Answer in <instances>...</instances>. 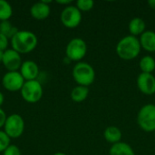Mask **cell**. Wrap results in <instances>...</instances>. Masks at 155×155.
Instances as JSON below:
<instances>
[{
  "mask_svg": "<svg viewBox=\"0 0 155 155\" xmlns=\"http://www.w3.org/2000/svg\"><path fill=\"white\" fill-rule=\"evenodd\" d=\"M137 87L146 95H153L155 94V76L153 74L141 73L137 77Z\"/></svg>",
  "mask_w": 155,
  "mask_h": 155,
  "instance_id": "8fae6325",
  "label": "cell"
},
{
  "mask_svg": "<svg viewBox=\"0 0 155 155\" xmlns=\"http://www.w3.org/2000/svg\"><path fill=\"white\" fill-rule=\"evenodd\" d=\"M141 47L149 53H155V32L146 30L140 37Z\"/></svg>",
  "mask_w": 155,
  "mask_h": 155,
  "instance_id": "5bb4252c",
  "label": "cell"
},
{
  "mask_svg": "<svg viewBox=\"0 0 155 155\" xmlns=\"http://www.w3.org/2000/svg\"><path fill=\"white\" fill-rule=\"evenodd\" d=\"M8 46V38L4 35L0 34V50L5 51Z\"/></svg>",
  "mask_w": 155,
  "mask_h": 155,
  "instance_id": "d4e9b609",
  "label": "cell"
},
{
  "mask_svg": "<svg viewBox=\"0 0 155 155\" xmlns=\"http://www.w3.org/2000/svg\"><path fill=\"white\" fill-rule=\"evenodd\" d=\"M3 155H21L20 149L14 144H10L3 153Z\"/></svg>",
  "mask_w": 155,
  "mask_h": 155,
  "instance_id": "cb8c5ba5",
  "label": "cell"
},
{
  "mask_svg": "<svg viewBox=\"0 0 155 155\" xmlns=\"http://www.w3.org/2000/svg\"><path fill=\"white\" fill-rule=\"evenodd\" d=\"M4 101H5V97H4V94L0 92V107L1 105L4 104Z\"/></svg>",
  "mask_w": 155,
  "mask_h": 155,
  "instance_id": "f1b7e54d",
  "label": "cell"
},
{
  "mask_svg": "<svg viewBox=\"0 0 155 155\" xmlns=\"http://www.w3.org/2000/svg\"><path fill=\"white\" fill-rule=\"evenodd\" d=\"M25 130V121L21 115L13 114L7 116L4 125V132L9 136V138H19Z\"/></svg>",
  "mask_w": 155,
  "mask_h": 155,
  "instance_id": "52a82bcc",
  "label": "cell"
},
{
  "mask_svg": "<svg viewBox=\"0 0 155 155\" xmlns=\"http://www.w3.org/2000/svg\"><path fill=\"white\" fill-rule=\"evenodd\" d=\"M6 118H7V116H6L5 111L3 109H1V107H0V128L4 127L5 123L6 121Z\"/></svg>",
  "mask_w": 155,
  "mask_h": 155,
  "instance_id": "484cf974",
  "label": "cell"
},
{
  "mask_svg": "<svg viewBox=\"0 0 155 155\" xmlns=\"http://www.w3.org/2000/svg\"><path fill=\"white\" fill-rule=\"evenodd\" d=\"M154 133H155V132H154Z\"/></svg>",
  "mask_w": 155,
  "mask_h": 155,
  "instance_id": "1f68e13d",
  "label": "cell"
},
{
  "mask_svg": "<svg viewBox=\"0 0 155 155\" xmlns=\"http://www.w3.org/2000/svg\"><path fill=\"white\" fill-rule=\"evenodd\" d=\"M10 145V138L4 132L0 131V153H4V151Z\"/></svg>",
  "mask_w": 155,
  "mask_h": 155,
  "instance_id": "603a6c76",
  "label": "cell"
},
{
  "mask_svg": "<svg viewBox=\"0 0 155 155\" xmlns=\"http://www.w3.org/2000/svg\"><path fill=\"white\" fill-rule=\"evenodd\" d=\"M109 155H135V153L130 144L120 142L111 146Z\"/></svg>",
  "mask_w": 155,
  "mask_h": 155,
  "instance_id": "e0dca14e",
  "label": "cell"
},
{
  "mask_svg": "<svg viewBox=\"0 0 155 155\" xmlns=\"http://www.w3.org/2000/svg\"><path fill=\"white\" fill-rule=\"evenodd\" d=\"M137 124L146 133L155 132V104H147L141 107L137 114Z\"/></svg>",
  "mask_w": 155,
  "mask_h": 155,
  "instance_id": "277c9868",
  "label": "cell"
},
{
  "mask_svg": "<svg viewBox=\"0 0 155 155\" xmlns=\"http://www.w3.org/2000/svg\"><path fill=\"white\" fill-rule=\"evenodd\" d=\"M87 53V45L84 40L79 37L73 38L69 41L65 48L66 58L70 61L80 62Z\"/></svg>",
  "mask_w": 155,
  "mask_h": 155,
  "instance_id": "8992f818",
  "label": "cell"
},
{
  "mask_svg": "<svg viewBox=\"0 0 155 155\" xmlns=\"http://www.w3.org/2000/svg\"><path fill=\"white\" fill-rule=\"evenodd\" d=\"M60 19L67 28L77 27L82 21V12L75 5H66L61 12Z\"/></svg>",
  "mask_w": 155,
  "mask_h": 155,
  "instance_id": "ba28073f",
  "label": "cell"
},
{
  "mask_svg": "<svg viewBox=\"0 0 155 155\" xmlns=\"http://www.w3.org/2000/svg\"><path fill=\"white\" fill-rule=\"evenodd\" d=\"M19 30L17 27L12 25L9 21H2L0 22V34L4 35L7 38H12Z\"/></svg>",
  "mask_w": 155,
  "mask_h": 155,
  "instance_id": "ffe728a7",
  "label": "cell"
},
{
  "mask_svg": "<svg viewBox=\"0 0 155 155\" xmlns=\"http://www.w3.org/2000/svg\"><path fill=\"white\" fill-rule=\"evenodd\" d=\"M57 4H60V5H70V4L72 3L71 0H57L56 1Z\"/></svg>",
  "mask_w": 155,
  "mask_h": 155,
  "instance_id": "4316f807",
  "label": "cell"
},
{
  "mask_svg": "<svg viewBox=\"0 0 155 155\" xmlns=\"http://www.w3.org/2000/svg\"><path fill=\"white\" fill-rule=\"evenodd\" d=\"M49 3H51V1H45V0L35 3L30 8L31 15L37 20H44L47 18L51 12Z\"/></svg>",
  "mask_w": 155,
  "mask_h": 155,
  "instance_id": "7c38bea8",
  "label": "cell"
},
{
  "mask_svg": "<svg viewBox=\"0 0 155 155\" xmlns=\"http://www.w3.org/2000/svg\"><path fill=\"white\" fill-rule=\"evenodd\" d=\"M139 66L142 73L153 74L155 70V59L152 55H144L141 58Z\"/></svg>",
  "mask_w": 155,
  "mask_h": 155,
  "instance_id": "d6986e66",
  "label": "cell"
},
{
  "mask_svg": "<svg viewBox=\"0 0 155 155\" xmlns=\"http://www.w3.org/2000/svg\"><path fill=\"white\" fill-rule=\"evenodd\" d=\"M2 64L8 72L18 71L23 64L21 54L14 49H6L4 52Z\"/></svg>",
  "mask_w": 155,
  "mask_h": 155,
  "instance_id": "30bf717a",
  "label": "cell"
},
{
  "mask_svg": "<svg viewBox=\"0 0 155 155\" xmlns=\"http://www.w3.org/2000/svg\"><path fill=\"white\" fill-rule=\"evenodd\" d=\"M148 5H149V6L152 9H154L155 10V0H149L148 1Z\"/></svg>",
  "mask_w": 155,
  "mask_h": 155,
  "instance_id": "83f0119b",
  "label": "cell"
},
{
  "mask_svg": "<svg viewBox=\"0 0 155 155\" xmlns=\"http://www.w3.org/2000/svg\"><path fill=\"white\" fill-rule=\"evenodd\" d=\"M129 32L131 35H134L137 37L138 35H142L146 31V24L144 20L141 17H134L131 19L129 22Z\"/></svg>",
  "mask_w": 155,
  "mask_h": 155,
  "instance_id": "9a60e30c",
  "label": "cell"
},
{
  "mask_svg": "<svg viewBox=\"0 0 155 155\" xmlns=\"http://www.w3.org/2000/svg\"><path fill=\"white\" fill-rule=\"evenodd\" d=\"M12 49L21 54H28L36 47L38 40L37 36L30 31H18L11 39Z\"/></svg>",
  "mask_w": 155,
  "mask_h": 155,
  "instance_id": "7a4b0ae2",
  "label": "cell"
},
{
  "mask_svg": "<svg viewBox=\"0 0 155 155\" xmlns=\"http://www.w3.org/2000/svg\"><path fill=\"white\" fill-rule=\"evenodd\" d=\"M25 79L21 75L20 72H7L4 74L2 78V84L3 87L9 91V92H17L21 91L24 84Z\"/></svg>",
  "mask_w": 155,
  "mask_h": 155,
  "instance_id": "9c48e42d",
  "label": "cell"
},
{
  "mask_svg": "<svg viewBox=\"0 0 155 155\" xmlns=\"http://www.w3.org/2000/svg\"><path fill=\"white\" fill-rule=\"evenodd\" d=\"M20 92L23 99L29 104L39 102L44 93L42 84L37 80L25 81Z\"/></svg>",
  "mask_w": 155,
  "mask_h": 155,
  "instance_id": "5b68a950",
  "label": "cell"
},
{
  "mask_svg": "<svg viewBox=\"0 0 155 155\" xmlns=\"http://www.w3.org/2000/svg\"><path fill=\"white\" fill-rule=\"evenodd\" d=\"M81 12H87L94 8V2L93 0H78L75 5Z\"/></svg>",
  "mask_w": 155,
  "mask_h": 155,
  "instance_id": "7402d4cb",
  "label": "cell"
},
{
  "mask_svg": "<svg viewBox=\"0 0 155 155\" xmlns=\"http://www.w3.org/2000/svg\"><path fill=\"white\" fill-rule=\"evenodd\" d=\"M104 137L107 143H109L113 145V144H115V143L121 142L123 134H122L121 130L118 127L108 126L104 131Z\"/></svg>",
  "mask_w": 155,
  "mask_h": 155,
  "instance_id": "2e32d148",
  "label": "cell"
},
{
  "mask_svg": "<svg viewBox=\"0 0 155 155\" xmlns=\"http://www.w3.org/2000/svg\"><path fill=\"white\" fill-rule=\"evenodd\" d=\"M20 74L25 79V81L36 80L39 74V67L37 64L34 61H25L23 62L20 69Z\"/></svg>",
  "mask_w": 155,
  "mask_h": 155,
  "instance_id": "4fadbf2b",
  "label": "cell"
},
{
  "mask_svg": "<svg viewBox=\"0 0 155 155\" xmlns=\"http://www.w3.org/2000/svg\"><path fill=\"white\" fill-rule=\"evenodd\" d=\"M13 15L11 5L5 0H0V21H8Z\"/></svg>",
  "mask_w": 155,
  "mask_h": 155,
  "instance_id": "44dd1931",
  "label": "cell"
},
{
  "mask_svg": "<svg viewBox=\"0 0 155 155\" xmlns=\"http://www.w3.org/2000/svg\"><path fill=\"white\" fill-rule=\"evenodd\" d=\"M73 78L78 85L90 86L95 80L94 67L86 62H78L73 68Z\"/></svg>",
  "mask_w": 155,
  "mask_h": 155,
  "instance_id": "3957f363",
  "label": "cell"
},
{
  "mask_svg": "<svg viewBox=\"0 0 155 155\" xmlns=\"http://www.w3.org/2000/svg\"><path fill=\"white\" fill-rule=\"evenodd\" d=\"M141 44L138 37L126 35L123 37L116 45L115 51L117 55L125 61L135 59L141 53Z\"/></svg>",
  "mask_w": 155,
  "mask_h": 155,
  "instance_id": "6da1fadb",
  "label": "cell"
},
{
  "mask_svg": "<svg viewBox=\"0 0 155 155\" xmlns=\"http://www.w3.org/2000/svg\"><path fill=\"white\" fill-rule=\"evenodd\" d=\"M53 155H66V154H65V153H64L58 152V153H54Z\"/></svg>",
  "mask_w": 155,
  "mask_h": 155,
  "instance_id": "4dcf8cb0",
  "label": "cell"
},
{
  "mask_svg": "<svg viewBox=\"0 0 155 155\" xmlns=\"http://www.w3.org/2000/svg\"><path fill=\"white\" fill-rule=\"evenodd\" d=\"M4 52L5 51H1L0 50V62L2 63V60H3V56H4Z\"/></svg>",
  "mask_w": 155,
  "mask_h": 155,
  "instance_id": "f546056e",
  "label": "cell"
},
{
  "mask_svg": "<svg viewBox=\"0 0 155 155\" xmlns=\"http://www.w3.org/2000/svg\"><path fill=\"white\" fill-rule=\"evenodd\" d=\"M89 88L83 85H77L73 88L71 92V99L74 103H82L86 100L89 95Z\"/></svg>",
  "mask_w": 155,
  "mask_h": 155,
  "instance_id": "ac0fdd59",
  "label": "cell"
}]
</instances>
